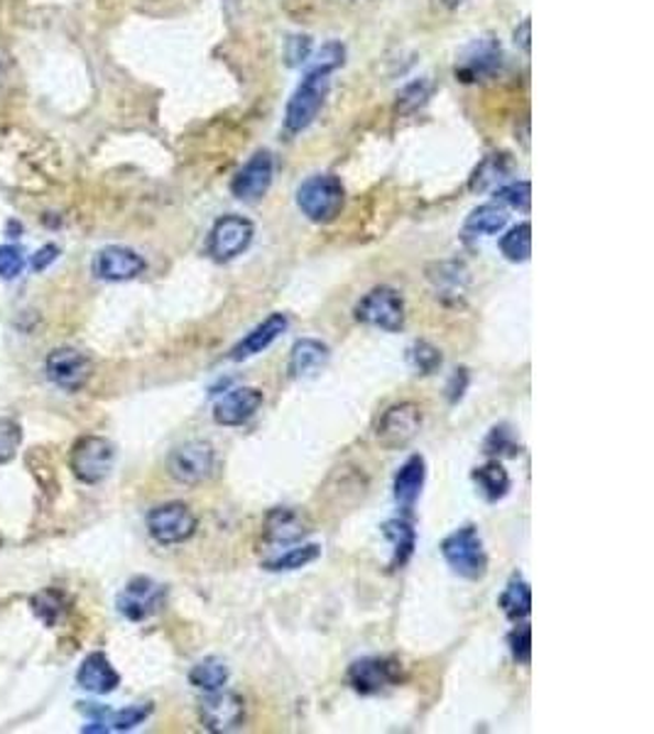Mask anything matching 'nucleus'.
Here are the masks:
<instances>
[{"label":"nucleus","instance_id":"19","mask_svg":"<svg viewBox=\"0 0 654 734\" xmlns=\"http://www.w3.org/2000/svg\"><path fill=\"white\" fill-rule=\"evenodd\" d=\"M76 683L94 695H108L121 686V673L116 671L106 654L94 651L86 656L79 666V671H76Z\"/></svg>","mask_w":654,"mask_h":734},{"label":"nucleus","instance_id":"11","mask_svg":"<svg viewBox=\"0 0 654 734\" xmlns=\"http://www.w3.org/2000/svg\"><path fill=\"white\" fill-rule=\"evenodd\" d=\"M165 585H160L157 580L148 576H138L118 593L116 607L130 622H145L152 615H157L162 605H165Z\"/></svg>","mask_w":654,"mask_h":734},{"label":"nucleus","instance_id":"1","mask_svg":"<svg viewBox=\"0 0 654 734\" xmlns=\"http://www.w3.org/2000/svg\"><path fill=\"white\" fill-rule=\"evenodd\" d=\"M331 72L334 69L326 67V64L314 62V67L307 72L297 89H294L285 113V128L290 133H302V130H307L316 116H319L326 94H329Z\"/></svg>","mask_w":654,"mask_h":734},{"label":"nucleus","instance_id":"8","mask_svg":"<svg viewBox=\"0 0 654 734\" xmlns=\"http://www.w3.org/2000/svg\"><path fill=\"white\" fill-rule=\"evenodd\" d=\"M422 409L419 404L414 402H400L392 404V407L380 416L375 438L378 443L388 448V451H402V448L410 446L414 438H417L422 429Z\"/></svg>","mask_w":654,"mask_h":734},{"label":"nucleus","instance_id":"21","mask_svg":"<svg viewBox=\"0 0 654 734\" xmlns=\"http://www.w3.org/2000/svg\"><path fill=\"white\" fill-rule=\"evenodd\" d=\"M329 358H331L329 346L316 341V338H302V341L294 343L290 350V363H287L290 377L294 380L314 377L316 372H321L326 368Z\"/></svg>","mask_w":654,"mask_h":734},{"label":"nucleus","instance_id":"17","mask_svg":"<svg viewBox=\"0 0 654 734\" xmlns=\"http://www.w3.org/2000/svg\"><path fill=\"white\" fill-rule=\"evenodd\" d=\"M263 392L258 387H236L214 404V421L218 426H243L263 407Z\"/></svg>","mask_w":654,"mask_h":734},{"label":"nucleus","instance_id":"20","mask_svg":"<svg viewBox=\"0 0 654 734\" xmlns=\"http://www.w3.org/2000/svg\"><path fill=\"white\" fill-rule=\"evenodd\" d=\"M287 326H290V319L285 314H270L263 324L255 326L253 331H250L243 341L231 350V355L228 358H231L233 363H241V360L263 353V350H268L282 333L287 331Z\"/></svg>","mask_w":654,"mask_h":734},{"label":"nucleus","instance_id":"33","mask_svg":"<svg viewBox=\"0 0 654 734\" xmlns=\"http://www.w3.org/2000/svg\"><path fill=\"white\" fill-rule=\"evenodd\" d=\"M495 204L500 206H510V208H517V211H530V204H532V186L530 182H512L500 186L495 191Z\"/></svg>","mask_w":654,"mask_h":734},{"label":"nucleus","instance_id":"10","mask_svg":"<svg viewBox=\"0 0 654 734\" xmlns=\"http://www.w3.org/2000/svg\"><path fill=\"white\" fill-rule=\"evenodd\" d=\"M45 372L52 385L64 392H79L94 375V360L79 348H54L45 360Z\"/></svg>","mask_w":654,"mask_h":734},{"label":"nucleus","instance_id":"39","mask_svg":"<svg viewBox=\"0 0 654 734\" xmlns=\"http://www.w3.org/2000/svg\"><path fill=\"white\" fill-rule=\"evenodd\" d=\"M508 644H510L512 656H515V661L527 666L530 659H532V632H530L527 624H525V627H517L515 632H512Z\"/></svg>","mask_w":654,"mask_h":734},{"label":"nucleus","instance_id":"14","mask_svg":"<svg viewBox=\"0 0 654 734\" xmlns=\"http://www.w3.org/2000/svg\"><path fill=\"white\" fill-rule=\"evenodd\" d=\"M312 534V519L297 507H275L265 514L263 541L268 546H297Z\"/></svg>","mask_w":654,"mask_h":734},{"label":"nucleus","instance_id":"28","mask_svg":"<svg viewBox=\"0 0 654 734\" xmlns=\"http://www.w3.org/2000/svg\"><path fill=\"white\" fill-rule=\"evenodd\" d=\"M498 605H500V610L505 612V617L512 620V622H520V620L530 617V612H532L530 585L522 578H512L508 588L503 590V595H500Z\"/></svg>","mask_w":654,"mask_h":734},{"label":"nucleus","instance_id":"34","mask_svg":"<svg viewBox=\"0 0 654 734\" xmlns=\"http://www.w3.org/2000/svg\"><path fill=\"white\" fill-rule=\"evenodd\" d=\"M32 607H35V615L52 627L64 615V595L57 590H45V593L32 598Z\"/></svg>","mask_w":654,"mask_h":734},{"label":"nucleus","instance_id":"9","mask_svg":"<svg viewBox=\"0 0 654 734\" xmlns=\"http://www.w3.org/2000/svg\"><path fill=\"white\" fill-rule=\"evenodd\" d=\"M216 453L209 441H187L167 458V473L182 485H201L214 475Z\"/></svg>","mask_w":654,"mask_h":734},{"label":"nucleus","instance_id":"6","mask_svg":"<svg viewBox=\"0 0 654 734\" xmlns=\"http://www.w3.org/2000/svg\"><path fill=\"white\" fill-rule=\"evenodd\" d=\"M356 319L368 326L397 333L405 328V302L392 287H375L356 304Z\"/></svg>","mask_w":654,"mask_h":734},{"label":"nucleus","instance_id":"36","mask_svg":"<svg viewBox=\"0 0 654 734\" xmlns=\"http://www.w3.org/2000/svg\"><path fill=\"white\" fill-rule=\"evenodd\" d=\"M23 443V429L13 419H0V463H8Z\"/></svg>","mask_w":654,"mask_h":734},{"label":"nucleus","instance_id":"35","mask_svg":"<svg viewBox=\"0 0 654 734\" xmlns=\"http://www.w3.org/2000/svg\"><path fill=\"white\" fill-rule=\"evenodd\" d=\"M410 365L419 372V375H432L436 368H442V353L429 343H414L410 348Z\"/></svg>","mask_w":654,"mask_h":734},{"label":"nucleus","instance_id":"2","mask_svg":"<svg viewBox=\"0 0 654 734\" xmlns=\"http://www.w3.org/2000/svg\"><path fill=\"white\" fill-rule=\"evenodd\" d=\"M346 204V191L339 177L334 174H314L302 182L297 189L299 211L314 223H331L341 216Z\"/></svg>","mask_w":654,"mask_h":734},{"label":"nucleus","instance_id":"41","mask_svg":"<svg viewBox=\"0 0 654 734\" xmlns=\"http://www.w3.org/2000/svg\"><path fill=\"white\" fill-rule=\"evenodd\" d=\"M59 258V248L57 245H45V248H40L35 255H32V270L35 272H45L54 260Z\"/></svg>","mask_w":654,"mask_h":734},{"label":"nucleus","instance_id":"27","mask_svg":"<svg viewBox=\"0 0 654 734\" xmlns=\"http://www.w3.org/2000/svg\"><path fill=\"white\" fill-rule=\"evenodd\" d=\"M228 678H231V668H228L224 659H218V656H209V659L199 661L189 671V683L194 688L204 690V693L224 688L228 683Z\"/></svg>","mask_w":654,"mask_h":734},{"label":"nucleus","instance_id":"37","mask_svg":"<svg viewBox=\"0 0 654 734\" xmlns=\"http://www.w3.org/2000/svg\"><path fill=\"white\" fill-rule=\"evenodd\" d=\"M25 267L23 250L18 245H0V277L15 280Z\"/></svg>","mask_w":654,"mask_h":734},{"label":"nucleus","instance_id":"12","mask_svg":"<svg viewBox=\"0 0 654 734\" xmlns=\"http://www.w3.org/2000/svg\"><path fill=\"white\" fill-rule=\"evenodd\" d=\"M255 226L243 216L228 213L218 218L209 235V255L216 262H231L238 255H243L253 243Z\"/></svg>","mask_w":654,"mask_h":734},{"label":"nucleus","instance_id":"44","mask_svg":"<svg viewBox=\"0 0 654 734\" xmlns=\"http://www.w3.org/2000/svg\"><path fill=\"white\" fill-rule=\"evenodd\" d=\"M8 69H10L8 54H6V52H0V84H3V79L8 76Z\"/></svg>","mask_w":654,"mask_h":734},{"label":"nucleus","instance_id":"4","mask_svg":"<svg viewBox=\"0 0 654 734\" xmlns=\"http://www.w3.org/2000/svg\"><path fill=\"white\" fill-rule=\"evenodd\" d=\"M116 465V446L103 436H84L72 446L69 468L84 485L103 482Z\"/></svg>","mask_w":654,"mask_h":734},{"label":"nucleus","instance_id":"16","mask_svg":"<svg viewBox=\"0 0 654 734\" xmlns=\"http://www.w3.org/2000/svg\"><path fill=\"white\" fill-rule=\"evenodd\" d=\"M272 174H275V160H272L268 150H260L248 160L246 167L236 174L231 182V191L236 199L241 201L263 199L272 184Z\"/></svg>","mask_w":654,"mask_h":734},{"label":"nucleus","instance_id":"18","mask_svg":"<svg viewBox=\"0 0 654 734\" xmlns=\"http://www.w3.org/2000/svg\"><path fill=\"white\" fill-rule=\"evenodd\" d=\"M81 710L86 715H91L94 722L89 727H84V732H128L143 725V722L152 715V705L150 703H140V705H128L123 710H108V708H98L91 703H81Z\"/></svg>","mask_w":654,"mask_h":734},{"label":"nucleus","instance_id":"31","mask_svg":"<svg viewBox=\"0 0 654 734\" xmlns=\"http://www.w3.org/2000/svg\"><path fill=\"white\" fill-rule=\"evenodd\" d=\"M500 253L510 262H527L532 255V226L520 223L500 238Z\"/></svg>","mask_w":654,"mask_h":734},{"label":"nucleus","instance_id":"5","mask_svg":"<svg viewBox=\"0 0 654 734\" xmlns=\"http://www.w3.org/2000/svg\"><path fill=\"white\" fill-rule=\"evenodd\" d=\"M405 681V666L392 656H366L348 668V683L361 695L383 693Z\"/></svg>","mask_w":654,"mask_h":734},{"label":"nucleus","instance_id":"25","mask_svg":"<svg viewBox=\"0 0 654 734\" xmlns=\"http://www.w3.org/2000/svg\"><path fill=\"white\" fill-rule=\"evenodd\" d=\"M473 480L478 490H481V495L488 502H498L508 495L510 490V475L508 470L503 468V463H498V460H488L486 465L476 468L473 470Z\"/></svg>","mask_w":654,"mask_h":734},{"label":"nucleus","instance_id":"29","mask_svg":"<svg viewBox=\"0 0 654 734\" xmlns=\"http://www.w3.org/2000/svg\"><path fill=\"white\" fill-rule=\"evenodd\" d=\"M500 64V47L493 42H481L473 47L471 57H466L461 67H456V76H461L464 81H476L478 76L493 72Z\"/></svg>","mask_w":654,"mask_h":734},{"label":"nucleus","instance_id":"26","mask_svg":"<svg viewBox=\"0 0 654 734\" xmlns=\"http://www.w3.org/2000/svg\"><path fill=\"white\" fill-rule=\"evenodd\" d=\"M436 272L429 270V282L434 284V289L439 292V297H454L459 299L461 294L468 287V272L459 262H442V265H434Z\"/></svg>","mask_w":654,"mask_h":734},{"label":"nucleus","instance_id":"23","mask_svg":"<svg viewBox=\"0 0 654 734\" xmlns=\"http://www.w3.org/2000/svg\"><path fill=\"white\" fill-rule=\"evenodd\" d=\"M508 226V211L500 204H483L471 211L464 223L466 238L478 235H495Z\"/></svg>","mask_w":654,"mask_h":734},{"label":"nucleus","instance_id":"38","mask_svg":"<svg viewBox=\"0 0 654 734\" xmlns=\"http://www.w3.org/2000/svg\"><path fill=\"white\" fill-rule=\"evenodd\" d=\"M517 443L505 426H495L490 436L486 438V453H500V456H515ZM520 453V451H517Z\"/></svg>","mask_w":654,"mask_h":734},{"label":"nucleus","instance_id":"3","mask_svg":"<svg viewBox=\"0 0 654 734\" xmlns=\"http://www.w3.org/2000/svg\"><path fill=\"white\" fill-rule=\"evenodd\" d=\"M442 556L456 576L466 580H483L488 573V554L476 527L456 529L442 541Z\"/></svg>","mask_w":654,"mask_h":734},{"label":"nucleus","instance_id":"40","mask_svg":"<svg viewBox=\"0 0 654 734\" xmlns=\"http://www.w3.org/2000/svg\"><path fill=\"white\" fill-rule=\"evenodd\" d=\"M309 52H312V40L309 37H292L287 42V59L292 67H299L309 59Z\"/></svg>","mask_w":654,"mask_h":734},{"label":"nucleus","instance_id":"30","mask_svg":"<svg viewBox=\"0 0 654 734\" xmlns=\"http://www.w3.org/2000/svg\"><path fill=\"white\" fill-rule=\"evenodd\" d=\"M319 556H321V546L302 544V546H294V549H287L285 554L270 558V561H263V568L272 573L299 571V568H307L309 563H314Z\"/></svg>","mask_w":654,"mask_h":734},{"label":"nucleus","instance_id":"32","mask_svg":"<svg viewBox=\"0 0 654 734\" xmlns=\"http://www.w3.org/2000/svg\"><path fill=\"white\" fill-rule=\"evenodd\" d=\"M510 174V160L508 155H490L486 157L471 179V191H486L490 186L503 182Z\"/></svg>","mask_w":654,"mask_h":734},{"label":"nucleus","instance_id":"15","mask_svg":"<svg viewBox=\"0 0 654 734\" xmlns=\"http://www.w3.org/2000/svg\"><path fill=\"white\" fill-rule=\"evenodd\" d=\"M148 262L135 250L123 245H108L94 258V275L103 282H130L143 275Z\"/></svg>","mask_w":654,"mask_h":734},{"label":"nucleus","instance_id":"7","mask_svg":"<svg viewBox=\"0 0 654 734\" xmlns=\"http://www.w3.org/2000/svg\"><path fill=\"white\" fill-rule=\"evenodd\" d=\"M196 527H199L196 514L184 502H167V505H160L148 514V532L162 546L189 541L196 534Z\"/></svg>","mask_w":654,"mask_h":734},{"label":"nucleus","instance_id":"22","mask_svg":"<svg viewBox=\"0 0 654 734\" xmlns=\"http://www.w3.org/2000/svg\"><path fill=\"white\" fill-rule=\"evenodd\" d=\"M424 480H427V463H424L422 456H410L395 475V500L402 507H414V502L422 495Z\"/></svg>","mask_w":654,"mask_h":734},{"label":"nucleus","instance_id":"43","mask_svg":"<svg viewBox=\"0 0 654 734\" xmlns=\"http://www.w3.org/2000/svg\"><path fill=\"white\" fill-rule=\"evenodd\" d=\"M520 37V45L525 47V52H530V20L522 23V32H515V40Z\"/></svg>","mask_w":654,"mask_h":734},{"label":"nucleus","instance_id":"24","mask_svg":"<svg viewBox=\"0 0 654 734\" xmlns=\"http://www.w3.org/2000/svg\"><path fill=\"white\" fill-rule=\"evenodd\" d=\"M380 529H383V536L395 551L392 554V568H402L412 558L414 546H417V532L407 519H390Z\"/></svg>","mask_w":654,"mask_h":734},{"label":"nucleus","instance_id":"42","mask_svg":"<svg viewBox=\"0 0 654 734\" xmlns=\"http://www.w3.org/2000/svg\"><path fill=\"white\" fill-rule=\"evenodd\" d=\"M466 385H468L466 370H456V375L451 377V385H449V397H451V402H459V399L464 397Z\"/></svg>","mask_w":654,"mask_h":734},{"label":"nucleus","instance_id":"13","mask_svg":"<svg viewBox=\"0 0 654 734\" xmlns=\"http://www.w3.org/2000/svg\"><path fill=\"white\" fill-rule=\"evenodd\" d=\"M199 720L204 730L209 732H233L241 727L246 720V700L233 693V690H211L199 703Z\"/></svg>","mask_w":654,"mask_h":734}]
</instances>
